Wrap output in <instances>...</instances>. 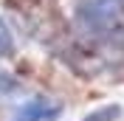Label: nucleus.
Listing matches in <instances>:
<instances>
[{"mask_svg": "<svg viewBox=\"0 0 124 121\" xmlns=\"http://www.w3.org/2000/svg\"><path fill=\"white\" fill-rule=\"evenodd\" d=\"M121 115V107L118 104H104V107H96L93 113H87L82 121H116Z\"/></svg>", "mask_w": 124, "mask_h": 121, "instance_id": "nucleus-3", "label": "nucleus"}, {"mask_svg": "<svg viewBox=\"0 0 124 121\" xmlns=\"http://www.w3.org/2000/svg\"><path fill=\"white\" fill-rule=\"evenodd\" d=\"M56 115H59V104L48 101V98H31L17 107L14 121H54Z\"/></svg>", "mask_w": 124, "mask_h": 121, "instance_id": "nucleus-2", "label": "nucleus"}, {"mask_svg": "<svg viewBox=\"0 0 124 121\" xmlns=\"http://www.w3.org/2000/svg\"><path fill=\"white\" fill-rule=\"evenodd\" d=\"M11 51H14V37H11V31H8L6 20L0 17V59H3V56H8Z\"/></svg>", "mask_w": 124, "mask_h": 121, "instance_id": "nucleus-4", "label": "nucleus"}, {"mask_svg": "<svg viewBox=\"0 0 124 121\" xmlns=\"http://www.w3.org/2000/svg\"><path fill=\"white\" fill-rule=\"evenodd\" d=\"M124 20L121 0H79L76 23L87 31H113Z\"/></svg>", "mask_w": 124, "mask_h": 121, "instance_id": "nucleus-1", "label": "nucleus"}]
</instances>
